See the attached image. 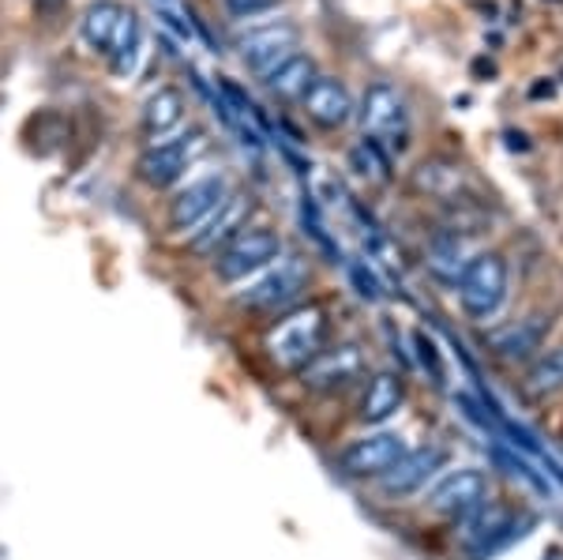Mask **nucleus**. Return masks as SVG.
Wrapping results in <instances>:
<instances>
[{
    "label": "nucleus",
    "instance_id": "f257e3e1",
    "mask_svg": "<svg viewBox=\"0 0 563 560\" xmlns=\"http://www.w3.org/2000/svg\"><path fill=\"white\" fill-rule=\"evenodd\" d=\"M79 34H84V42L95 53H106L109 68H113L117 76H129L135 68V61H140L143 34H140V20H135V12L129 4H117V0H98V4H90L84 12V20H79Z\"/></svg>",
    "mask_w": 563,
    "mask_h": 560
},
{
    "label": "nucleus",
    "instance_id": "f03ea898",
    "mask_svg": "<svg viewBox=\"0 0 563 560\" xmlns=\"http://www.w3.org/2000/svg\"><path fill=\"white\" fill-rule=\"evenodd\" d=\"M327 312L320 305H297V309L282 312L263 336L271 365L286 369V373H301V369L327 347Z\"/></svg>",
    "mask_w": 563,
    "mask_h": 560
},
{
    "label": "nucleus",
    "instance_id": "7ed1b4c3",
    "mask_svg": "<svg viewBox=\"0 0 563 560\" xmlns=\"http://www.w3.org/2000/svg\"><path fill=\"white\" fill-rule=\"evenodd\" d=\"M308 283H312V271H308L305 260L286 256V260H275L267 271H260V278H252L244 290H238L233 305L256 316H282V312L297 309Z\"/></svg>",
    "mask_w": 563,
    "mask_h": 560
},
{
    "label": "nucleus",
    "instance_id": "20e7f679",
    "mask_svg": "<svg viewBox=\"0 0 563 560\" xmlns=\"http://www.w3.org/2000/svg\"><path fill=\"white\" fill-rule=\"evenodd\" d=\"M282 256V238L271 226H249L214 256L218 283H249L252 275L267 271Z\"/></svg>",
    "mask_w": 563,
    "mask_h": 560
},
{
    "label": "nucleus",
    "instance_id": "39448f33",
    "mask_svg": "<svg viewBox=\"0 0 563 560\" xmlns=\"http://www.w3.org/2000/svg\"><path fill=\"white\" fill-rule=\"evenodd\" d=\"M459 305L470 320H493L507 301V264L496 252H481L459 275Z\"/></svg>",
    "mask_w": 563,
    "mask_h": 560
},
{
    "label": "nucleus",
    "instance_id": "423d86ee",
    "mask_svg": "<svg viewBox=\"0 0 563 560\" xmlns=\"http://www.w3.org/2000/svg\"><path fill=\"white\" fill-rule=\"evenodd\" d=\"M459 546L470 560H488L496 557L504 546H511L515 538H522L530 527V519H519L504 504H481L477 512H470L466 519H459Z\"/></svg>",
    "mask_w": 563,
    "mask_h": 560
},
{
    "label": "nucleus",
    "instance_id": "0eeeda50",
    "mask_svg": "<svg viewBox=\"0 0 563 560\" xmlns=\"http://www.w3.org/2000/svg\"><path fill=\"white\" fill-rule=\"evenodd\" d=\"M406 451H410V444H406L402 432L379 429V432H365V437L350 440V444L339 451L334 463H339V471L353 477V482H379Z\"/></svg>",
    "mask_w": 563,
    "mask_h": 560
},
{
    "label": "nucleus",
    "instance_id": "6e6552de",
    "mask_svg": "<svg viewBox=\"0 0 563 560\" xmlns=\"http://www.w3.org/2000/svg\"><path fill=\"white\" fill-rule=\"evenodd\" d=\"M368 373V358L357 342H339V347H323L308 365L301 369V384L305 392H316V395H334L342 387H350L353 381Z\"/></svg>",
    "mask_w": 563,
    "mask_h": 560
},
{
    "label": "nucleus",
    "instance_id": "1a4fd4ad",
    "mask_svg": "<svg viewBox=\"0 0 563 560\" xmlns=\"http://www.w3.org/2000/svg\"><path fill=\"white\" fill-rule=\"evenodd\" d=\"M361 124H365V140H376L379 147L402 151L406 135H410V110L406 98L395 87L376 84L365 90V106H361Z\"/></svg>",
    "mask_w": 563,
    "mask_h": 560
},
{
    "label": "nucleus",
    "instance_id": "9d476101",
    "mask_svg": "<svg viewBox=\"0 0 563 560\" xmlns=\"http://www.w3.org/2000/svg\"><path fill=\"white\" fill-rule=\"evenodd\" d=\"M199 151H203V135H199V132L177 135V140L151 143V147L135 158V177H140L143 185H151V188H169V185H177L188 169H192Z\"/></svg>",
    "mask_w": 563,
    "mask_h": 560
},
{
    "label": "nucleus",
    "instance_id": "9b49d317",
    "mask_svg": "<svg viewBox=\"0 0 563 560\" xmlns=\"http://www.w3.org/2000/svg\"><path fill=\"white\" fill-rule=\"evenodd\" d=\"M485 501H488V477L477 466H459V471L440 474L429 485V496H424L429 512L455 523L466 519L470 512H477Z\"/></svg>",
    "mask_w": 563,
    "mask_h": 560
},
{
    "label": "nucleus",
    "instance_id": "f8f14e48",
    "mask_svg": "<svg viewBox=\"0 0 563 560\" xmlns=\"http://www.w3.org/2000/svg\"><path fill=\"white\" fill-rule=\"evenodd\" d=\"M297 34L294 23H271V26H256V31L241 34L238 39V50H241V61L256 72L260 79H267L271 72L286 65L289 57L297 53Z\"/></svg>",
    "mask_w": 563,
    "mask_h": 560
},
{
    "label": "nucleus",
    "instance_id": "ddd939ff",
    "mask_svg": "<svg viewBox=\"0 0 563 560\" xmlns=\"http://www.w3.org/2000/svg\"><path fill=\"white\" fill-rule=\"evenodd\" d=\"M252 196H244V193H230L222 200V207L207 219L199 230L188 238V252L192 256H218L225 245H230L233 238H238L241 230H249V219H252Z\"/></svg>",
    "mask_w": 563,
    "mask_h": 560
},
{
    "label": "nucleus",
    "instance_id": "4468645a",
    "mask_svg": "<svg viewBox=\"0 0 563 560\" xmlns=\"http://www.w3.org/2000/svg\"><path fill=\"white\" fill-rule=\"evenodd\" d=\"M225 196H230V185H225L222 174H207V177L192 180V185L180 188L174 200H169V230L196 233L199 226L222 207Z\"/></svg>",
    "mask_w": 563,
    "mask_h": 560
},
{
    "label": "nucleus",
    "instance_id": "2eb2a0df",
    "mask_svg": "<svg viewBox=\"0 0 563 560\" xmlns=\"http://www.w3.org/2000/svg\"><path fill=\"white\" fill-rule=\"evenodd\" d=\"M443 463H448V455H443V448H410L402 459H398L390 471L379 477V490L390 501H402V496H413L421 490H429V482L435 474L443 471Z\"/></svg>",
    "mask_w": 563,
    "mask_h": 560
},
{
    "label": "nucleus",
    "instance_id": "dca6fc26",
    "mask_svg": "<svg viewBox=\"0 0 563 560\" xmlns=\"http://www.w3.org/2000/svg\"><path fill=\"white\" fill-rule=\"evenodd\" d=\"M406 403V381L402 373H372V381L365 384V395L357 403V421L361 426H384V421L395 418Z\"/></svg>",
    "mask_w": 563,
    "mask_h": 560
},
{
    "label": "nucleus",
    "instance_id": "f3484780",
    "mask_svg": "<svg viewBox=\"0 0 563 560\" xmlns=\"http://www.w3.org/2000/svg\"><path fill=\"white\" fill-rule=\"evenodd\" d=\"M301 102H305V113L312 117L320 129H342V124H350V117H353V98H350L346 84H339V79L316 76Z\"/></svg>",
    "mask_w": 563,
    "mask_h": 560
},
{
    "label": "nucleus",
    "instance_id": "a211bd4d",
    "mask_svg": "<svg viewBox=\"0 0 563 560\" xmlns=\"http://www.w3.org/2000/svg\"><path fill=\"white\" fill-rule=\"evenodd\" d=\"M544 331H549V320H544V316H526L519 323H507V328L493 331V336H488V347H493V354L504 361H526L541 350Z\"/></svg>",
    "mask_w": 563,
    "mask_h": 560
},
{
    "label": "nucleus",
    "instance_id": "6ab92c4d",
    "mask_svg": "<svg viewBox=\"0 0 563 560\" xmlns=\"http://www.w3.org/2000/svg\"><path fill=\"white\" fill-rule=\"evenodd\" d=\"M185 121V95L177 87H158L143 102V132L147 135H166Z\"/></svg>",
    "mask_w": 563,
    "mask_h": 560
},
{
    "label": "nucleus",
    "instance_id": "aec40b11",
    "mask_svg": "<svg viewBox=\"0 0 563 560\" xmlns=\"http://www.w3.org/2000/svg\"><path fill=\"white\" fill-rule=\"evenodd\" d=\"M312 79H316L312 57H305V53H294V57H289L282 68L271 72L263 84H267L271 95L282 98V102H294V98H305V90L312 87Z\"/></svg>",
    "mask_w": 563,
    "mask_h": 560
},
{
    "label": "nucleus",
    "instance_id": "412c9836",
    "mask_svg": "<svg viewBox=\"0 0 563 560\" xmlns=\"http://www.w3.org/2000/svg\"><path fill=\"white\" fill-rule=\"evenodd\" d=\"M470 260L474 256H466V241H462L459 233H440V238H432L429 267L443 278V283H459L462 267H466Z\"/></svg>",
    "mask_w": 563,
    "mask_h": 560
},
{
    "label": "nucleus",
    "instance_id": "4be33fe9",
    "mask_svg": "<svg viewBox=\"0 0 563 560\" xmlns=\"http://www.w3.org/2000/svg\"><path fill=\"white\" fill-rule=\"evenodd\" d=\"M522 384H526V392L538 395V399L563 392V347L549 350V354H541L538 361H533Z\"/></svg>",
    "mask_w": 563,
    "mask_h": 560
},
{
    "label": "nucleus",
    "instance_id": "5701e85b",
    "mask_svg": "<svg viewBox=\"0 0 563 560\" xmlns=\"http://www.w3.org/2000/svg\"><path fill=\"white\" fill-rule=\"evenodd\" d=\"M350 162H353V169H357L361 177H368V180H390V158H387V151L379 147L376 140H361V143H353V151H350Z\"/></svg>",
    "mask_w": 563,
    "mask_h": 560
},
{
    "label": "nucleus",
    "instance_id": "b1692460",
    "mask_svg": "<svg viewBox=\"0 0 563 560\" xmlns=\"http://www.w3.org/2000/svg\"><path fill=\"white\" fill-rule=\"evenodd\" d=\"M350 278L357 283V294L365 297V301H379V297H384V286H379V278L372 275L365 264H350Z\"/></svg>",
    "mask_w": 563,
    "mask_h": 560
},
{
    "label": "nucleus",
    "instance_id": "393cba45",
    "mask_svg": "<svg viewBox=\"0 0 563 560\" xmlns=\"http://www.w3.org/2000/svg\"><path fill=\"white\" fill-rule=\"evenodd\" d=\"M417 354H421V365L432 369V381L443 384V361H440V350L429 336H417Z\"/></svg>",
    "mask_w": 563,
    "mask_h": 560
},
{
    "label": "nucleus",
    "instance_id": "a878e982",
    "mask_svg": "<svg viewBox=\"0 0 563 560\" xmlns=\"http://www.w3.org/2000/svg\"><path fill=\"white\" fill-rule=\"evenodd\" d=\"M278 0H225V8H230V15H238V20H252V15L260 12H271Z\"/></svg>",
    "mask_w": 563,
    "mask_h": 560
},
{
    "label": "nucleus",
    "instance_id": "bb28decb",
    "mask_svg": "<svg viewBox=\"0 0 563 560\" xmlns=\"http://www.w3.org/2000/svg\"><path fill=\"white\" fill-rule=\"evenodd\" d=\"M544 560H563V553L560 549H552V553H544Z\"/></svg>",
    "mask_w": 563,
    "mask_h": 560
}]
</instances>
